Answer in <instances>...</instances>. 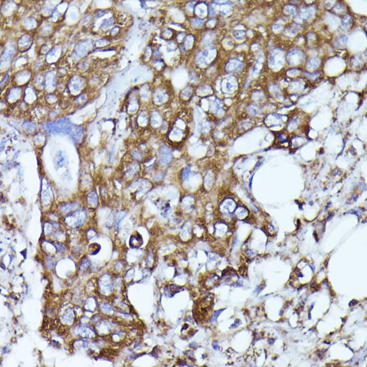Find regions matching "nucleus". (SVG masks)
<instances>
[{
	"label": "nucleus",
	"mask_w": 367,
	"mask_h": 367,
	"mask_svg": "<svg viewBox=\"0 0 367 367\" xmlns=\"http://www.w3.org/2000/svg\"><path fill=\"white\" fill-rule=\"evenodd\" d=\"M74 126L68 119H63L53 123H48L45 127L46 130L50 133L71 135Z\"/></svg>",
	"instance_id": "obj_1"
},
{
	"label": "nucleus",
	"mask_w": 367,
	"mask_h": 367,
	"mask_svg": "<svg viewBox=\"0 0 367 367\" xmlns=\"http://www.w3.org/2000/svg\"><path fill=\"white\" fill-rule=\"evenodd\" d=\"M171 150L166 145H162L159 150V164L162 167H165L170 164L172 160Z\"/></svg>",
	"instance_id": "obj_2"
},
{
	"label": "nucleus",
	"mask_w": 367,
	"mask_h": 367,
	"mask_svg": "<svg viewBox=\"0 0 367 367\" xmlns=\"http://www.w3.org/2000/svg\"><path fill=\"white\" fill-rule=\"evenodd\" d=\"M143 244L142 236L138 232L132 234L129 238V245L133 249H138Z\"/></svg>",
	"instance_id": "obj_3"
},
{
	"label": "nucleus",
	"mask_w": 367,
	"mask_h": 367,
	"mask_svg": "<svg viewBox=\"0 0 367 367\" xmlns=\"http://www.w3.org/2000/svg\"><path fill=\"white\" fill-rule=\"evenodd\" d=\"M303 53L298 50H294L289 53L287 56V59L289 63L292 65H296L299 63L303 59Z\"/></svg>",
	"instance_id": "obj_4"
},
{
	"label": "nucleus",
	"mask_w": 367,
	"mask_h": 367,
	"mask_svg": "<svg viewBox=\"0 0 367 367\" xmlns=\"http://www.w3.org/2000/svg\"><path fill=\"white\" fill-rule=\"evenodd\" d=\"M353 23V20L352 18L349 15H347L346 17H344V18L343 19L341 26H342V28L344 31L347 30L348 29L350 28V27L351 26L352 24Z\"/></svg>",
	"instance_id": "obj_5"
},
{
	"label": "nucleus",
	"mask_w": 367,
	"mask_h": 367,
	"mask_svg": "<svg viewBox=\"0 0 367 367\" xmlns=\"http://www.w3.org/2000/svg\"><path fill=\"white\" fill-rule=\"evenodd\" d=\"M228 65V66L227 67V69H228L230 71H235L240 69L242 67V63L239 62V61L234 60L230 61L229 64Z\"/></svg>",
	"instance_id": "obj_6"
},
{
	"label": "nucleus",
	"mask_w": 367,
	"mask_h": 367,
	"mask_svg": "<svg viewBox=\"0 0 367 367\" xmlns=\"http://www.w3.org/2000/svg\"><path fill=\"white\" fill-rule=\"evenodd\" d=\"M88 202L91 206H96L98 204V197L96 193L94 192H91L88 195Z\"/></svg>",
	"instance_id": "obj_7"
},
{
	"label": "nucleus",
	"mask_w": 367,
	"mask_h": 367,
	"mask_svg": "<svg viewBox=\"0 0 367 367\" xmlns=\"http://www.w3.org/2000/svg\"><path fill=\"white\" fill-rule=\"evenodd\" d=\"M319 59L317 58H312L310 59L307 62V67L310 70H314L316 69L319 66Z\"/></svg>",
	"instance_id": "obj_8"
},
{
	"label": "nucleus",
	"mask_w": 367,
	"mask_h": 367,
	"mask_svg": "<svg viewBox=\"0 0 367 367\" xmlns=\"http://www.w3.org/2000/svg\"><path fill=\"white\" fill-rule=\"evenodd\" d=\"M347 38L346 36H341L335 41V46L338 47H343L346 45L347 42Z\"/></svg>",
	"instance_id": "obj_9"
},
{
	"label": "nucleus",
	"mask_w": 367,
	"mask_h": 367,
	"mask_svg": "<svg viewBox=\"0 0 367 367\" xmlns=\"http://www.w3.org/2000/svg\"><path fill=\"white\" fill-rule=\"evenodd\" d=\"M170 209V206L168 203H162L160 207V211L161 215L164 218L166 217L168 215V212Z\"/></svg>",
	"instance_id": "obj_10"
},
{
	"label": "nucleus",
	"mask_w": 367,
	"mask_h": 367,
	"mask_svg": "<svg viewBox=\"0 0 367 367\" xmlns=\"http://www.w3.org/2000/svg\"><path fill=\"white\" fill-rule=\"evenodd\" d=\"M233 36L238 40H242L246 37V32L244 30H234L233 32Z\"/></svg>",
	"instance_id": "obj_11"
},
{
	"label": "nucleus",
	"mask_w": 367,
	"mask_h": 367,
	"mask_svg": "<svg viewBox=\"0 0 367 367\" xmlns=\"http://www.w3.org/2000/svg\"><path fill=\"white\" fill-rule=\"evenodd\" d=\"M125 215H126V213L124 211H121L119 213V215H118L117 220L116 221V228H119L121 223L123 220L124 218L125 217Z\"/></svg>",
	"instance_id": "obj_12"
},
{
	"label": "nucleus",
	"mask_w": 367,
	"mask_h": 367,
	"mask_svg": "<svg viewBox=\"0 0 367 367\" xmlns=\"http://www.w3.org/2000/svg\"><path fill=\"white\" fill-rule=\"evenodd\" d=\"M75 207H76V206L72 205V204H67V205H64V206L62 207V208H61V211L65 213H67V212H69V211H71L73 209H74Z\"/></svg>",
	"instance_id": "obj_13"
},
{
	"label": "nucleus",
	"mask_w": 367,
	"mask_h": 367,
	"mask_svg": "<svg viewBox=\"0 0 367 367\" xmlns=\"http://www.w3.org/2000/svg\"><path fill=\"white\" fill-rule=\"evenodd\" d=\"M132 156L134 159L137 160H141V154L136 150H135L132 152Z\"/></svg>",
	"instance_id": "obj_14"
},
{
	"label": "nucleus",
	"mask_w": 367,
	"mask_h": 367,
	"mask_svg": "<svg viewBox=\"0 0 367 367\" xmlns=\"http://www.w3.org/2000/svg\"><path fill=\"white\" fill-rule=\"evenodd\" d=\"M224 310V309H222V310H217V311H215V312L214 314L213 315V318H212V321H213V322L217 320L218 317L219 316V315L222 312V311H223Z\"/></svg>",
	"instance_id": "obj_15"
},
{
	"label": "nucleus",
	"mask_w": 367,
	"mask_h": 367,
	"mask_svg": "<svg viewBox=\"0 0 367 367\" xmlns=\"http://www.w3.org/2000/svg\"><path fill=\"white\" fill-rule=\"evenodd\" d=\"M193 23L195 26H197V27H200V26H201L203 23V22L202 20H201V19H195L193 21Z\"/></svg>",
	"instance_id": "obj_16"
},
{
	"label": "nucleus",
	"mask_w": 367,
	"mask_h": 367,
	"mask_svg": "<svg viewBox=\"0 0 367 367\" xmlns=\"http://www.w3.org/2000/svg\"><path fill=\"white\" fill-rule=\"evenodd\" d=\"M226 88L227 91H231L232 90H234V85L232 84L231 83H230L229 81H227L226 83Z\"/></svg>",
	"instance_id": "obj_17"
},
{
	"label": "nucleus",
	"mask_w": 367,
	"mask_h": 367,
	"mask_svg": "<svg viewBox=\"0 0 367 367\" xmlns=\"http://www.w3.org/2000/svg\"><path fill=\"white\" fill-rule=\"evenodd\" d=\"M189 169H187V168H186V169H185L184 170L183 173V179H187V178H188V176H189Z\"/></svg>",
	"instance_id": "obj_18"
},
{
	"label": "nucleus",
	"mask_w": 367,
	"mask_h": 367,
	"mask_svg": "<svg viewBox=\"0 0 367 367\" xmlns=\"http://www.w3.org/2000/svg\"><path fill=\"white\" fill-rule=\"evenodd\" d=\"M305 74H306V75H308V76H309V77H311V78H313V79H315V77H317V76H318V74L312 75V74H309V73H306Z\"/></svg>",
	"instance_id": "obj_19"
},
{
	"label": "nucleus",
	"mask_w": 367,
	"mask_h": 367,
	"mask_svg": "<svg viewBox=\"0 0 367 367\" xmlns=\"http://www.w3.org/2000/svg\"><path fill=\"white\" fill-rule=\"evenodd\" d=\"M48 265L49 266L48 267H49V268H50V269H51V268L53 267V265H51V264H52V261H51V259H48Z\"/></svg>",
	"instance_id": "obj_20"
},
{
	"label": "nucleus",
	"mask_w": 367,
	"mask_h": 367,
	"mask_svg": "<svg viewBox=\"0 0 367 367\" xmlns=\"http://www.w3.org/2000/svg\"><path fill=\"white\" fill-rule=\"evenodd\" d=\"M315 285V283L312 282V284H311V285H310V286H311V287H312V288H313V287H314Z\"/></svg>",
	"instance_id": "obj_21"
}]
</instances>
